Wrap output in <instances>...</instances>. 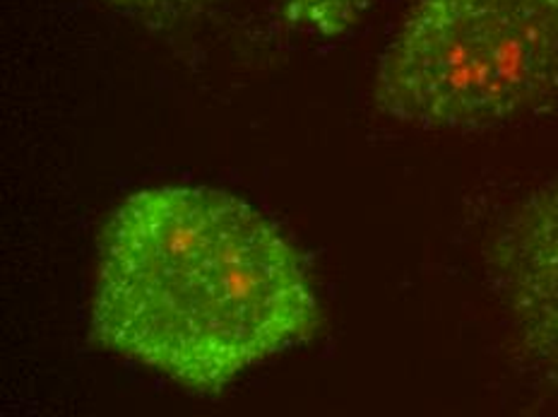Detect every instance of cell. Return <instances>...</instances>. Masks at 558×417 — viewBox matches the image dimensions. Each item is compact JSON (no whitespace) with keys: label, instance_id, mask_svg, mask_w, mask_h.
<instances>
[{"label":"cell","instance_id":"1","mask_svg":"<svg viewBox=\"0 0 558 417\" xmlns=\"http://www.w3.org/2000/svg\"><path fill=\"white\" fill-rule=\"evenodd\" d=\"M316 331L304 257L234 193L143 189L101 229L92 341L183 389L225 391Z\"/></svg>","mask_w":558,"mask_h":417},{"label":"cell","instance_id":"2","mask_svg":"<svg viewBox=\"0 0 558 417\" xmlns=\"http://www.w3.org/2000/svg\"><path fill=\"white\" fill-rule=\"evenodd\" d=\"M558 102V0H416L374 104L432 131H484Z\"/></svg>","mask_w":558,"mask_h":417},{"label":"cell","instance_id":"3","mask_svg":"<svg viewBox=\"0 0 558 417\" xmlns=\"http://www.w3.org/2000/svg\"><path fill=\"white\" fill-rule=\"evenodd\" d=\"M492 269L534 360L558 369V179L534 191L498 231Z\"/></svg>","mask_w":558,"mask_h":417},{"label":"cell","instance_id":"4","mask_svg":"<svg viewBox=\"0 0 558 417\" xmlns=\"http://www.w3.org/2000/svg\"><path fill=\"white\" fill-rule=\"evenodd\" d=\"M374 0H284V10L294 25L320 37H340L352 29Z\"/></svg>","mask_w":558,"mask_h":417},{"label":"cell","instance_id":"5","mask_svg":"<svg viewBox=\"0 0 558 417\" xmlns=\"http://www.w3.org/2000/svg\"><path fill=\"white\" fill-rule=\"evenodd\" d=\"M101 3L155 32L179 29L213 8V0H101Z\"/></svg>","mask_w":558,"mask_h":417}]
</instances>
